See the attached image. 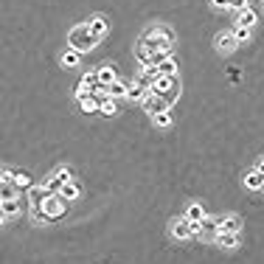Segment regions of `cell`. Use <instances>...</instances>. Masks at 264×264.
Listing matches in <instances>:
<instances>
[{
    "label": "cell",
    "instance_id": "9",
    "mask_svg": "<svg viewBox=\"0 0 264 264\" xmlns=\"http://www.w3.org/2000/svg\"><path fill=\"white\" fill-rule=\"evenodd\" d=\"M236 45H239V40L234 37V31H230V34H219V37H216V48L222 51V54L236 51Z\"/></svg>",
    "mask_w": 264,
    "mask_h": 264
},
{
    "label": "cell",
    "instance_id": "14",
    "mask_svg": "<svg viewBox=\"0 0 264 264\" xmlns=\"http://www.w3.org/2000/svg\"><path fill=\"white\" fill-rule=\"evenodd\" d=\"M245 186L250 188V191H258V188H264V174L261 172H250L245 177Z\"/></svg>",
    "mask_w": 264,
    "mask_h": 264
},
{
    "label": "cell",
    "instance_id": "26",
    "mask_svg": "<svg viewBox=\"0 0 264 264\" xmlns=\"http://www.w3.org/2000/svg\"><path fill=\"white\" fill-rule=\"evenodd\" d=\"M14 186L17 188H31V174L28 172H14Z\"/></svg>",
    "mask_w": 264,
    "mask_h": 264
},
{
    "label": "cell",
    "instance_id": "13",
    "mask_svg": "<svg viewBox=\"0 0 264 264\" xmlns=\"http://www.w3.org/2000/svg\"><path fill=\"white\" fill-rule=\"evenodd\" d=\"M219 230H228V234H239V230H242V219H239V216H234V214L225 216L222 222H219Z\"/></svg>",
    "mask_w": 264,
    "mask_h": 264
},
{
    "label": "cell",
    "instance_id": "8",
    "mask_svg": "<svg viewBox=\"0 0 264 264\" xmlns=\"http://www.w3.org/2000/svg\"><path fill=\"white\" fill-rule=\"evenodd\" d=\"M48 188H45V186H40V188H37V186H31L28 188V197H31V205H34V216H40V208H42V203H45V200H48Z\"/></svg>",
    "mask_w": 264,
    "mask_h": 264
},
{
    "label": "cell",
    "instance_id": "32",
    "mask_svg": "<svg viewBox=\"0 0 264 264\" xmlns=\"http://www.w3.org/2000/svg\"><path fill=\"white\" fill-rule=\"evenodd\" d=\"M230 9H234V12H242V9H247V0H230Z\"/></svg>",
    "mask_w": 264,
    "mask_h": 264
},
{
    "label": "cell",
    "instance_id": "1",
    "mask_svg": "<svg viewBox=\"0 0 264 264\" xmlns=\"http://www.w3.org/2000/svg\"><path fill=\"white\" fill-rule=\"evenodd\" d=\"M68 45L84 54V51H90V48H96V45H98V37L90 31V25H87V23H84V25H73V28L68 31Z\"/></svg>",
    "mask_w": 264,
    "mask_h": 264
},
{
    "label": "cell",
    "instance_id": "7",
    "mask_svg": "<svg viewBox=\"0 0 264 264\" xmlns=\"http://www.w3.org/2000/svg\"><path fill=\"white\" fill-rule=\"evenodd\" d=\"M197 230L205 236V239H216V234H219V219H214V216H203L197 225Z\"/></svg>",
    "mask_w": 264,
    "mask_h": 264
},
{
    "label": "cell",
    "instance_id": "31",
    "mask_svg": "<svg viewBox=\"0 0 264 264\" xmlns=\"http://www.w3.org/2000/svg\"><path fill=\"white\" fill-rule=\"evenodd\" d=\"M54 174H56V177H59L62 183H68V180H71V169H65V166H62V169H56Z\"/></svg>",
    "mask_w": 264,
    "mask_h": 264
},
{
    "label": "cell",
    "instance_id": "3",
    "mask_svg": "<svg viewBox=\"0 0 264 264\" xmlns=\"http://www.w3.org/2000/svg\"><path fill=\"white\" fill-rule=\"evenodd\" d=\"M65 214H68V200L62 197V194H48V200L42 203L37 219H48V222H54V219H62Z\"/></svg>",
    "mask_w": 264,
    "mask_h": 264
},
{
    "label": "cell",
    "instance_id": "27",
    "mask_svg": "<svg viewBox=\"0 0 264 264\" xmlns=\"http://www.w3.org/2000/svg\"><path fill=\"white\" fill-rule=\"evenodd\" d=\"M42 186L48 188V191H51V194H59V191H62V186H65V183H62V180H59V177H56V174H54V177H48V180L42 183Z\"/></svg>",
    "mask_w": 264,
    "mask_h": 264
},
{
    "label": "cell",
    "instance_id": "17",
    "mask_svg": "<svg viewBox=\"0 0 264 264\" xmlns=\"http://www.w3.org/2000/svg\"><path fill=\"white\" fill-rule=\"evenodd\" d=\"M256 20H258V14L253 12L250 6H247V9H242V12H239V25H247V28H250V25H256Z\"/></svg>",
    "mask_w": 264,
    "mask_h": 264
},
{
    "label": "cell",
    "instance_id": "11",
    "mask_svg": "<svg viewBox=\"0 0 264 264\" xmlns=\"http://www.w3.org/2000/svg\"><path fill=\"white\" fill-rule=\"evenodd\" d=\"M216 242H219V247H228V250H234V247H239V234H228V230H219L216 234Z\"/></svg>",
    "mask_w": 264,
    "mask_h": 264
},
{
    "label": "cell",
    "instance_id": "18",
    "mask_svg": "<svg viewBox=\"0 0 264 264\" xmlns=\"http://www.w3.org/2000/svg\"><path fill=\"white\" fill-rule=\"evenodd\" d=\"M118 113V104H115V98L113 96H107V98H102V110H98V115H115Z\"/></svg>",
    "mask_w": 264,
    "mask_h": 264
},
{
    "label": "cell",
    "instance_id": "21",
    "mask_svg": "<svg viewBox=\"0 0 264 264\" xmlns=\"http://www.w3.org/2000/svg\"><path fill=\"white\" fill-rule=\"evenodd\" d=\"M157 73H166V76H172V73H177V62H174V56H166V59L157 65Z\"/></svg>",
    "mask_w": 264,
    "mask_h": 264
},
{
    "label": "cell",
    "instance_id": "4",
    "mask_svg": "<svg viewBox=\"0 0 264 264\" xmlns=\"http://www.w3.org/2000/svg\"><path fill=\"white\" fill-rule=\"evenodd\" d=\"M172 234H174V239H191L197 234V225L188 216H183V219H174L172 222Z\"/></svg>",
    "mask_w": 264,
    "mask_h": 264
},
{
    "label": "cell",
    "instance_id": "29",
    "mask_svg": "<svg viewBox=\"0 0 264 264\" xmlns=\"http://www.w3.org/2000/svg\"><path fill=\"white\" fill-rule=\"evenodd\" d=\"M234 37L239 42H245V40H250V28H247V25H239L236 23V28H234Z\"/></svg>",
    "mask_w": 264,
    "mask_h": 264
},
{
    "label": "cell",
    "instance_id": "33",
    "mask_svg": "<svg viewBox=\"0 0 264 264\" xmlns=\"http://www.w3.org/2000/svg\"><path fill=\"white\" fill-rule=\"evenodd\" d=\"M216 9H230V0H211Z\"/></svg>",
    "mask_w": 264,
    "mask_h": 264
},
{
    "label": "cell",
    "instance_id": "12",
    "mask_svg": "<svg viewBox=\"0 0 264 264\" xmlns=\"http://www.w3.org/2000/svg\"><path fill=\"white\" fill-rule=\"evenodd\" d=\"M96 73H98V82H102V84H107V87L115 82V79H118V73H115V68H113V65H102Z\"/></svg>",
    "mask_w": 264,
    "mask_h": 264
},
{
    "label": "cell",
    "instance_id": "37",
    "mask_svg": "<svg viewBox=\"0 0 264 264\" xmlns=\"http://www.w3.org/2000/svg\"><path fill=\"white\" fill-rule=\"evenodd\" d=\"M0 203H3V200H0Z\"/></svg>",
    "mask_w": 264,
    "mask_h": 264
},
{
    "label": "cell",
    "instance_id": "30",
    "mask_svg": "<svg viewBox=\"0 0 264 264\" xmlns=\"http://www.w3.org/2000/svg\"><path fill=\"white\" fill-rule=\"evenodd\" d=\"M177 96H180V84H174V87H169V90L163 93V98H166L169 104H172V102H177Z\"/></svg>",
    "mask_w": 264,
    "mask_h": 264
},
{
    "label": "cell",
    "instance_id": "19",
    "mask_svg": "<svg viewBox=\"0 0 264 264\" xmlns=\"http://www.w3.org/2000/svg\"><path fill=\"white\" fill-rule=\"evenodd\" d=\"M0 208H3V214H6V216H17V214H20V203H17V197L3 200V203H0Z\"/></svg>",
    "mask_w": 264,
    "mask_h": 264
},
{
    "label": "cell",
    "instance_id": "34",
    "mask_svg": "<svg viewBox=\"0 0 264 264\" xmlns=\"http://www.w3.org/2000/svg\"><path fill=\"white\" fill-rule=\"evenodd\" d=\"M256 172H261V174H264V160H258V166H256Z\"/></svg>",
    "mask_w": 264,
    "mask_h": 264
},
{
    "label": "cell",
    "instance_id": "20",
    "mask_svg": "<svg viewBox=\"0 0 264 264\" xmlns=\"http://www.w3.org/2000/svg\"><path fill=\"white\" fill-rule=\"evenodd\" d=\"M186 216L191 219L194 225H200V219L205 216V208H203V205H197V203H191V205H188V211H186Z\"/></svg>",
    "mask_w": 264,
    "mask_h": 264
},
{
    "label": "cell",
    "instance_id": "10",
    "mask_svg": "<svg viewBox=\"0 0 264 264\" xmlns=\"http://www.w3.org/2000/svg\"><path fill=\"white\" fill-rule=\"evenodd\" d=\"M149 93V87H146L144 82H126V96L135 98V102H144V96Z\"/></svg>",
    "mask_w": 264,
    "mask_h": 264
},
{
    "label": "cell",
    "instance_id": "15",
    "mask_svg": "<svg viewBox=\"0 0 264 264\" xmlns=\"http://www.w3.org/2000/svg\"><path fill=\"white\" fill-rule=\"evenodd\" d=\"M87 25H90V31L98 37V40H102V37L107 34V28H110V25H107V20H104V17H93Z\"/></svg>",
    "mask_w": 264,
    "mask_h": 264
},
{
    "label": "cell",
    "instance_id": "2",
    "mask_svg": "<svg viewBox=\"0 0 264 264\" xmlns=\"http://www.w3.org/2000/svg\"><path fill=\"white\" fill-rule=\"evenodd\" d=\"M138 42L146 45V51H166V54H172V48H174V37L166 28H149Z\"/></svg>",
    "mask_w": 264,
    "mask_h": 264
},
{
    "label": "cell",
    "instance_id": "16",
    "mask_svg": "<svg viewBox=\"0 0 264 264\" xmlns=\"http://www.w3.org/2000/svg\"><path fill=\"white\" fill-rule=\"evenodd\" d=\"M79 59H82V51H76V48H68L62 54V65H68V68H76Z\"/></svg>",
    "mask_w": 264,
    "mask_h": 264
},
{
    "label": "cell",
    "instance_id": "35",
    "mask_svg": "<svg viewBox=\"0 0 264 264\" xmlns=\"http://www.w3.org/2000/svg\"><path fill=\"white\" fill-rule=\"evenodd\" d=\"M6 222V214H3V208H0V225Z\"/></svg>",
    "mask_w": 264,
    "mask_h": 264
},
{
    "label": "cell",
    "instance_id": "6",
    "mask_svg": "<svg viewBox=\"0 0 264 264\" xmlns=\"http://www.w3.org/2000/svg\"><path fill=\"white\" fill-rule=\"evenodd\" d=\"M79 107H82L84 115H98V110H102V98H98L96 93H87V96L79 98Z\"/></svg>",
    "mask_w": 264,
    "mask_h": 264
},
{
    "label": "cell",
    "instance_id": "28",
    "mask_svg": "<svg viewBox=\"0 0 264 264\" xmlns=\"http://www.w3.org/2000/svg\"><path fill=\"white\" fill-rule=\"evenodd\" d=\"M82 84H84V87H90V90H93V87H96V84H98V73H96V71H87V73H84V76H82Z\"/></svg>",
    "mask_w": 264,
    "mask_h": 264
},
{
    "label": "cell",
    "instance_id": "25",
    "mask_svg": "<svg viewBox=\"0 0 264 264\" xmlns=\"http://www.w3.org/2000/svg\"><path fill=\"white\" fill-rule=\"evenodd\" d=\"M172 121H174L172 110H160V113H155V124L157 126H172Z\"/></svg>",
    "mask_w": 264,
    "mask_h": 264
},
{
    "label": "cell",
    "instance_id": "5",
    "mask_svg": "<svg viewBox=\"0 0 264 264\" xmlns=\"http://www.w3.org/2000/svg\"><path fill=\"white\" fill-rule=\"evenodd\" d=\"M141 104H144V110H146L149 115L160 113V110H169V102H166V98H163V96H157V93H152V90L144 96V102H141Z\"/></svg>",
    "mask_w": 264,
    "mask_h": 264
},
{
    "label": "cell",
    "instance_id": "24",
    "mask_svg": "<svg viewBox=\"0 0 264 264\" xmlns=\"http://www.w3.org/2000/svg\"><path fill=\"white\" fill-rule=\"evenodd\" d=\"M107 90H110V96H113V98H121V96H126V82H121V79H115V82L110 84Z\"/></svg>",
    "mask_w": 264,
    "mask_h": 264
},
{
    "label": "cell",
    "instance_id": "22",
    "mask_svg": "<svg viewBox=\"0 0 264 264\" xmlns=\"http://www.w3.org/2000/svg\"><path fill=\"white\" fill-rule=\"evenodd\" d=\"M59 194L68 200V203H71V200H76V197H79V186H76L73 180H68L65 186H62V191H59Z\"/></svg>",
    "mask_w": 264,
    "mask_h": 264
},
{
    "label": "cell",
    "instance_id": "36",
    "mask_svg": "<svg viewBox=\"0 0 264 264\" xmlns=\"http://www.w3.org/2000/svg\"><path fill=\"white\" fill-rule=\"evenodd\" d=\"M3 177H6V169H3V166H0V180H3Z\"/></svg>",
    "mask_w": 264,
    "mask_h": 264
},
{
    "label": "cell",
    "instance_id": "23",
    "mask_svg": "<svg viewBox=\"0 0 264 264\" xmlns=\"http://www.w3.org/2000/svg\"><path fill=\"white\" fill-rule=\"evenodd\" d=\"M135 56H138V62H141L144 68H152V54L146 51V45H141V42H138V48H135Z\"/></svg>",
    "mask_w": 264,
    "mask_h": 264
}]
</instances>
